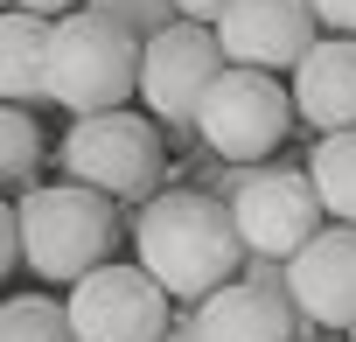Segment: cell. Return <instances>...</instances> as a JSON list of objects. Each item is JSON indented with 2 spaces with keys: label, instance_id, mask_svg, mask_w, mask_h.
I'll return each instance as SVG.
<instances>
[{
  "label": "cell",
  "instance_id": "1",
  "mask_svg": "<svg viewBox=\"0 0 356 342\" xmlns=\"http://www.w3.org/2000/svg\"><path fill=\"white\" fill-rule=\"evenodd\" d=\"M133 266L175 307H203L245 272V238L231 224V203L217 189H161L133 217Z\"/></svg>",
  "mask_w": 356,
  "mask_h": 342
},
{
  "label": "cell",
  "instance_id": "2",
  "mask_svg": "<svg viewBox=\"0 0 356 342\" xmlns=\"http://www.w3.org/2000/svg\"><path fill=\"white\" fill-rule=\"evenodd\" d=\"M22 224V266L49 286H77L98 266H112L119 245V203L77 189V182H42L15 203Z\"/></svg>",
  "mask_w": 356,
  "mask_h": 342
},
{
  "label": "cell",
  "instance_id": "3",
  "mask_svg": "<svg viewBox=\"0 0 356 342\" xmlns=\"http://www.w3.org/2000/svg\"><path fill=\"white\" fill-rule=\"evenodd\" d=\"M140 35L98 22L91 8L49 22V105H63L70 119L126 112V98H140Z\"/></svg>",
  "mask_w": 356,
  "mask_h": 342
},
{
  "label": "cell",
  "instance_id": "4",
  "mask_svg": "<svg viewBox=\"0 0 356 342\" xmlns=\"http://www.w3.org/2000/svg\"><path fill=\"white\" fill-rule=\"evenodd\" d=\"M63 182L105 196V203H154L161 182H168V147H161V126L147 112H98V119H70L63 147Z\"/></svg>",
  "mask_w": 356,
  "mask_h": 342
},
{
  "label": "cell",
  "instance_id": "5",
  "mask_svg": "<svg viewBox=\"0 0 356 342\" xmlns=\"http://www.w3.org/2000/svg\"><path fill=\"white\" fill-rule=\"evenodd\" d=\"M224 203H231V224H238V238H245V259H280V266H293V259L328 231L307 168H286V161L231 168Z\"/></svg>",
  "mask_w": 356,
  "mask_h": 342
},
{
  "label": "cell",
  "instance_id": "6",
  "mask_svg": "<svg viewBox=\"0 0 356 342\" xmlns=\"http://www.w3.org/2000/svg\"><path fill=\"white\" fill-rule=\"evenodd\" d=\"M293 126V91L266 70H224L196 112V140L224 168H266Z\"/></svg>",
  "mask_w": 356,
  "mask_h": 342
},
{
  "label": "cell",
  "instance_id": "7",
  "mask_svg": "<svg viewBox=\"0 0 356 342\" xmlns=\"http://www.w3.org/2000/svg\"><path fill=\"white\" fill-rule=\"evenodd\" d=\"M224 49H217V28H196V22H175L168 35H154L140 49V105L154 126L168 133H196V112L210 98V84L224 77Z\"/></svg>",
  "mask_w": 356,
  "mask_h": 342
},
{
  "label": "cell",
  "instance_id": "8",
  "mask_svg": "<svg viewBox=\"0 0 356 342\" xmlns=\"http://www.w3.org/2000/svg\"><path fill=\"white\" fill-rule=\"evenodd\" d=\"M70 335L77 342H168L175 307L140 266H98L91 279L70 286Z\"/></svg>",
  "mask_w": 356,
  "mask_h": 342
},
{
  "label": "cell",
  "instance_id": "9",
  "mask_svg": "<svg viewBox=\"0 0 356 342\" xmlns=\"http://www.w3.org/2000/svg\"><path fill=\"white\" fill-rule=\"evenodd\" d=\"M321 42V22L307 0H231V15L217 22V49L231 70H300V56Z\"/></svg>",
  "mask_w": 356,
  "mask_h": 342
},
{
  "label": "cell",
  "instance_id": "10",
  "mask_svg": "<svg viewBox=\"0 0 356 342\" xmlns=\"http://www.w3.org/2000/svg\"><path fill=\"white\" fill-rule=\"evenodd\" d=\"M286 300L300 328L314 335H356V231L328 224L293 266H286Z\"/></svg>",
  "mask_w": 356,
  "mask_h": 342
},
{
  "label": "cell",
  "instance_id": "11",
  "mask_svg": "<svg viewBox=\"0 0 356 342\" xmlns=\"http://www.w3.org/2000/svg\"><path fill=\"white\" fill-rule=\"evenodd\" d=\"M293 112L328 140V133H356V42L349 35H321L300 70H293Z\"/></svg>",
  "mask_w": 356,
  "mask_h": 342
},
{
  "label": "cell",
  "instance_id": "12",
  "mask_svg": "<svg viewBox=\"0 0 356 342\" xmlns=\"http://www.w3.org/2000/svg\"><path fill=\"white\" fill-rule=\"evenodd\" d=\"M189 321H196V342H300L307 335L293 300H273V293H259L245 279H231L224 293L189 307Z\"/></svg>",
  "mask_w": 356,
  "mask_h": 342
},
{
  "label": "cell",
  "instance_id": "13",
  "mask_svg": "<svg viewBox=\"0 0 356 342\" xmlns=\"http://www.w3.org/2000/svg\"><path fill=\"white\" fill-rule=\"evenodd\" d=\"M0 105H49V22L0 8Z\"/></svg>",
  "mask_w": 356,
  "mask_h": 342
},
{
  "label": "cell",
  "instance_id": "14",
  "mask_svg": "<svg viewBox=\"0 0 356 342\" xmlns=\"http://www.w3.org/2000/svg\"><path fill=\"white\" fill-rule=\"evenodd\" d=\"M307 182H314V196H321V217L342 224V231H356V133L314 140V154H307Z\"/></svg>",
  "mask_w": 356,
  "mask_h": 342
},
{
  "label": "cell",
  "instance_id": "15",
  "mask_svg": "<svg viewBox=\"0 0 356 342\" xmlns=\"http://www.w3.org/2000/svg\"><path fill=\"white\" fill-rule=\"evenodd\" d=\"M42 161H49V140H42L35 112L0 105V196H29V189H42Z\"/></svg>",
  "mask_w": 356,
  "mask_h": 342
},
{
  "label": "cell",
  "instance_id": "16",
  "mask_svg": "<svg viewBox=\"0 0 356 342\" xmlns=\"http://www.w3.org/2000/svg\"><path fill=\"white\" fill-rule=\"evenodd\" d=\"M0 342H77L70 307L49 293H8L0 300Z\"/></svg>",
  "mask_w": 356,
  "mask_h": 342
},
{
  "label": "cell",
  "instance_id": "17",
  "mask_svg": "<svg viewBox=\"0 0 356 342\" xmlns=\"http://www.w3.org/2000/svg\"><path fill=\"white\" fill-rule=\"evenodd\" d=\"M84 8H91L98 22L140 35V42H154V35H168L175 22H182V15H175V0H84Z\"/></svg>",
  "mask_w": 356,
  "mask_h": 342
},
{
  "label": "cell",
  "instance_id": "18",
  "mask_svg": "<svg viewBox=\"0 0 356 342\" xmlns=\"http://www.w3.org/2000/svg\"><path fill=\"white\" fill-rule=\"evenodd\" d=\"M307 8H314L321 35H349L356 42V0H307Z\"/></svg>",
  "mask_w": 356,
  "mask_h": 342
},
{
  "label": "cell",
  "instance_id": "19",
  "mask_svg": "<svg viewBox=\"0 0 356 342\" xmlns=\"http://www.w3.org/2000/svg\"><path fill=\"white\" fill-rule=\"evenodd\" d=\"M245 286H259V293H273V300H286V266L280 259H245V272H238Z\"/></svg>",
  "mask_w": 356,
  "mask_h": 342
},
{
  "label": "cell",
  "instance_id": "20",
  "mask_svg": "<svg viewBox=\"0 0 356 342\" xmlns=\"http://www.w3.org/2000/svg\"><path fill=\"white\" fill-rule=\"evenodd\" d=\"M22 266V224H15V203L0 196V279Z\"/></svg>",
  "mask_w": 356,
  "mask_h": 342
},
{
  "label": "cell",
  "instance_id": "21",
  "mask_svg": "<svg viewBox=\"0 0 356 342\" xmlns=\"http://www.w3.org/2000/svg\"><path fill=\"white\" fill-rule=\"evenodd\" d=\"M175 15L196 22V28H217V22L231 15V0H175Z\"/></svg>",
  "mask_w": 356,
  "mask_h": 342
},
{
  "label": "cell",
  "instance_id": "22",
  "mask_svg": "<svg viewBox=\"0 0 356 342\" xmlns=\"http://www.w3.org/2000/svg\"><path fill=\"white\" fill-rule=\"evenodd\" d=\"M15 15H35V22H63V15H77L84 0H8Z\"/></svg>",
  "mask_w": 356,
  "mask_h": 342
},
{
  "label": "cell",
  "instance_id": "23",
  "mask_svg": "<svg viewBox=\"0 0 356 342\" xmlns=\"http://www.w3.org/2000/svg\"><path fill=\"white\" fill-rule=\"evenodd\" d=\"M168 342H196V321H189V307L175 314V328H168Z\"/></svg>",
  "mask_w": 356,
  "mask_h": 342
},
{
  "label": "cell",
  "instance_id": "24",
  "mask_svg": "<svg viewBox=\"0 0 356 342\" xmlns=\"http://www.w3.org/2000/svg\"><path fill=\"white\" fill-rule=\"evenodd\" d=\"M300 342H349V335H300Z\"/></svg>",
  "mask_w": 356,
  "mask_h": 342
},
{
  "label": "cell",
  "instance_id": "25",
  "mask_svg": "<svg viewBox=\"0 0 356 342\" xmlns=\"http://www.w3.org/2000/svg\"><path fill=\"white\" fill-rule=\"evenodd\" d=\"M349 342H356V335H349Z\"/></svg>",
  "mask_w": 356,
  "mask_h": 342
}]
</instances>
